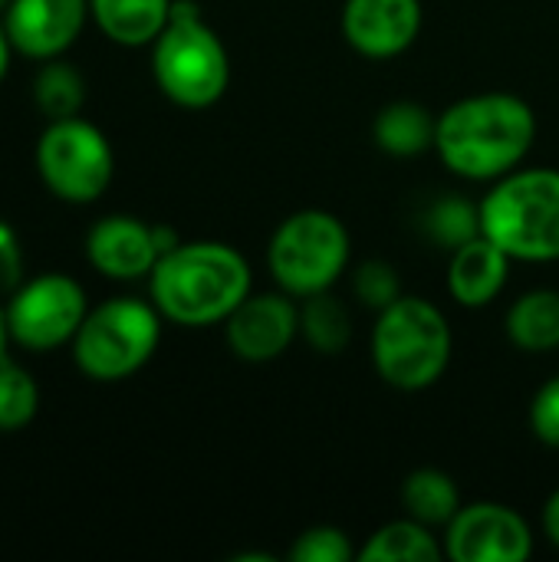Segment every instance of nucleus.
Here are the masks:
<instances>
[{"instance_id":"1","label":"nucleus","mask_w":559,"mask_h":562,"mask_svg":"<svg viewBox=\"0 0 559 562\" xmlns=\"http://www.w3.org/2000/svg\"><path fill=\"white\" fill-rule=\"evenodd\" d=\"M537 142V112L514 92H474L438 115L435 151L468 181H497L524 165Z\"/></svg>"},{"instance_id":"2","label":"nucleus","mask_w":559,"mask_h":562,"mask_svg":"<svg viewBox=\"0 0 559 562\" xmlns=\"http://www.w3.org/2000/svg\"><path fill=\"white\" fill-rule=\"evenodd\" d=\"M254 290L250 263L221 240H181L148 273L155 310L178 326L224 323Z\"/></svg>"},{"instance_id":"3","label":"nucleus","mask_w":559,"mask_h":562,"mask_svg":"<svg viewBox=\"0 0 559 562\" xmlns=\"http://www.w3.org/2000/svg\"><path fill=\"white\" fill-rule=\"evenodd\" d=\"M481 234L511 260L554 263L559 260V171L514 168L497 178L478 204Z\"/></svg>"},{"instance_id":"4","label":"nucleus","mask_w":559,"mask_h":562,"mask_svg":"<svg viewBox=\"0 0 559 562\" xmlns=\"http://www.w3.org/2000/svg\"><path fill=\"white\" fill-rule=\"evenodd\" d=\"M152 76L181 109H211L231 86V59L194 0H175L165 30L152 43Z\"/></svg>"},{"instance_id":"5","label":"nucleus","mask_w":559,"mask_h":562,"mask_svg":"<svg viewBox=\"0 0 559 562\" xmlns=\"http://www.w3.org/2000/svg\"><path fill=\"white\" fill-rule=\"evenodd\" d=\"M451 349V326L425 296L402 293L372 326V366L379 379L399 392L432 389L448 372Z\"/></svg>"},{"instance_id":"6","label":"nucleus","mask_w":559,"mask_h":562,"mask_svg":"<svg viewBox=\"0 0 559 562\" xmlns=\"http://www.w3.org/2000/svg\"><path fill=\"white\" fill-rule=\"evenodd\" d=\"M353 257V237L346 224L320 207L283 217L267 244V267L273 283L297 296H316L339 283Z\"/></svg>"},{"instance_id":"7","label":"nucleus","mask_w":559,"mask_h":562,"mask_svg":"<svg viewBox=\"0 0 559 562\" xmlns=\"http://www.w3.org/2000/svg\"><path fill=\"white\" fill-rule=\"evenodd\" d=\"M161 313L135 296H112L86 313L72 336V359L92 382H122L148 366L161 339Z\"/></svg>"},{"instance_id":"8","label":"nucleus","mask_w":559,"mask_h":562,"mask_svg":"<svg viewBox=\"0 0 559 562\" xmlns=\"http://www.w3.org/2000/svg\"><path fill=\"white\" fill-rule=\"evenodd\" d=\"M36 171L59 201L92 204L112 184L115 155L92 122L79 115L56 119L36 138Z\"/></svg>"},{"instance_id":"9","label":"nucleus","mask_w":559,"mask_h":562,"mask_svg":"<svg viewBox=\"0 0 559 562\" xmlns=\"http://www.w3.org/2000/svg\"><path fill=\"white\" fill-rule=\"evenodd\" d=\"M10 342L30 352H53L69 346L79 333L89 303L86 290L66 273H40L23 280L3 303Z\"/></svg>"},{"instance_id":"10","label":"nucleus","mask_w":559,"mask_h":562,"mask_svg":"<svg viewBox=\"0 0 559 562\" xmlns=\"http://www.w3.org/2000/svg\"><path fill=\"white\" fill-rule=\"evenodd\" d=\"M445 557L455 562H524L534 553V530L521 510L478 501L461 504V510L445 527Z\"/></svg>"},{"instance_id":"11","label":"nucleus","mask_w":559,"mask_h":562,"mask_svg":"<svg viewBox=\"0 0 559 562\" xmlns=\"http://www.w3.org/2000/svg\"><path fill=\"white\" fill-rule=\"evenodd\" d=\"M297 336H300V303L280 286L273 293L250 290V296L224 319L227 349L241 362H254V366L280 359Z\"/></svg>"},{"instance_id":"12","label":"nucleus","mask_w":559,"mask_h":562,"mask_svg":"<svg viewBox=\"0 0 559 562\" xmlns=\"http://www.w3.org/2000/svg\"><path fill=\"white\" fill-rule=\"evenodd\" d=\"M89 0H13L0 23L10 36L13 53L26 59H56L82 33Z\"/></svg>"},{"instance_id":"13","label":"nucleus","mask_w":559,"mask_h":562,"mask_svg":"<svg viewBox=\"0 0 559 562\" xmlns=\"http://www.w3.org/2000/svg\"><path fill=\"white\" fill-rule=\"evenodd\" d=\"M422 0H346L343 36L366 59H395L422 33Z\"/></svg>"},{"instance_id":"14","label":"nucleus","mask_w":559,"mask_h":562,"mask_svg":"<svg viewBox=\"0 0 559 562\" xmlns=\"http://www.w3.org/2000/svg\"><path fill=\"white\" fill-rule=\"evenodd\" d=\"M158 257L155 224L132 214H105L86 234V260L109 280H142L155 270Z\"/></svg>"},{"instance_id":"15","label":"nucleus","mask_w":559,"mask_h":562,"mask_svg":"<svg viewBox=\"0 0 559 562\" xmlns=\"http://www.w3.org/2000/svg\"><path fill=\"white\" fill-rule=\"evenodd\" d=\"M511 263L514 260L494 240H488L484 234L461 244L458 250H451V260H448V293H451V300L458 306H465V310L491 306L501 296V290L507 286Z\"/></svg>"},{"instance_id":"16","label":"nucleus","mask_w":559,"mask_h":562,"mask_svg":"<svg viewBox=\"0 0 559 562\" xmlns=\"http://www.w3.org/2000/svg\"><path fill=\"white\" fill-rule=\"evenodd\" d=\"M175 0H89V16L119 46H152Z\"/></svg>"},{"instance_id":"17","label":"nucleus","mask_w":559,"mask_h":562,"mask_svg":"<svg viewBox=\"0 0 559 562\" xmlns=\"http://www.w3.org/2000/svg\"><path fill=\"white\" fill-rule=\"evenodd\" d=\"M438 115H432L422 102L399 99L379 109L372 119V142L392 158H415L435 148Z\"/></svg>"},{"instance_id":"18","label":"nucleus","mask_w":559,"mask_h":562,"mask_svg":"<svg viewBox=\"0 0 559 562\" xmlns=\"http://www.w3.org/2000/svg\"><path fill=\"white\" fill-rule=\"evenodd\" d=\"M507 339L524 352H554L559 349V290H527L521 293L504 316Z\"/></svg>"},{"instance_id":"19","label":"nucleus","mask_w":559,"mask_h":562,"mask_svg":"<svg viewBox=\"0 0 559 562\" xmlns=\"http://www.w3.org/2000/svg\"><path fill=\"white\" fill-rule=\"evenodd\" d=\"M445 560V543L435 537L432 527L402 517L389 520L379 527L362 547L356 562H441Z\"/></svg>"},{"instance_id":"20","label":"nucleus","mask_w":559,"mask_h":562,"mask_svg":"<svg viewBox=\"0 0 559 562\" xmlns=\"http://www.w3.org/2000/svg\"><path fill=\"white\" fill-rule=\"evenodd\" d=\"M402 507L405 517L432 527V530H445L451 524V517L461 510V494L451 474L438 471V468H418L402 481Z\"/></svg>"},{"instance_id":"21","label":"nucleus","mask_w":559,"mask_h":562,"mask_svg":"<svg viewBox=\"0 0 559 562\" xmlns=\"http://www.w3.org/2000/svg\"><path fill=\"white\" fill-rule=\"evenodd\" d=\"M86 102V79L66 59H46L33 76V105L46 115V122L79 115Z\"/></svg>"},{"instance_id":"22","label":"nucleus","mask_w":559,"mask_h":562,"mask_svg":"<svg viewBox=\"0 0 559 562\" xmlns=\"http://www.w3.org/2000/svg\"><path fill=\"white\" fill-rule=\"evenodd\" d=\"M300 336L320 356H339L349 346L353 316L339 303V296H333V290L303 300V306H300Z\"/></svg>"},{"instance_id":"23","label":"nucleus","mask_w":559,"mask_h":562,"mask_svg":"<svg viewBox=\"0 0 559 562\" xmlns=\"http://www.w3.org/2000/svg\"><path fill=\"white\" fill-rule=\"evenodd\" d=\"M425 234L438 247L458 250L461 244H468V240H474L481 234V211L468 198L445 194V198L428 204V211H425Z\"/></svg>"},{"instance_id":"24","label":"nucleus","mask_w":559,"mask_h":562,"mask_svg":"<svg viewBox=\"0 0 559 562\" xmlns=\"http://www.w3.org/2000/svg\"><path fill=\"white\" fill-rule=\"evenodd\" d=\"M40 389L23 366L0 359V431H20L36 418Z\"/></svg>"},{"instance_id":"25","label":"nucleus","mask_w":559,"mask_h":562,"mask_svg":"<svg viewBox=\"0 0 559 562\" xmlns=\"http://www.w3.org/2000/svg\"><path fill=\"white\" fill-rule=\"evenodd\" d=\"M287 560L290 562H353V560H359V550L353 547V540H349V533H346V530L329 527V524H320V527L303 530V533L290 543Z\"/></svg>"},{"instance_id":"26","label":"nucleus","mask_w":559,"mask_h":562,"mask_svg":"<svg viewBox=\"0 0 559 562\" xmlns=\"http://www.w3.org/2000/svg\"><path fill=\"white\" fill-rule=\"evenodd\" d=\"M353 293L362 306L382 313L402 296V277L389 260H366L353 277Z\"/></svg>"},{"instance_id":"27","label":"nucleus","mask_w":559,"mask_h":562,"mask_svg":"<svg viewBox=\"0 0 559 562\" xmlns=\"http://www.w3.org/2000/svg\"><path fill=\"white\" fill-rule=\"evenodd\" d=\"M527 418H530V431L540 445L559 448V375L537 389Z\"/></svg>"},{"instance_id":"28","label":"nucleus","mask_w":559,"mask_h":562,"mask_svg":"<svg viewBox=\"0 0 559 562\" xmlns=\"http://www.w3.org/2000/svg\"><path fill=\"white\" fill-rule=\"evenodd\" d=\"M23 283V250L16 231L0 217V293H13Z\"/></svg>"},{"instance_id":"29","label":"nucleus","mask_w":559,"mask_h":562,"mask_svg":"<svg viewBox=\"0 0 559 562\" xmlns=\"http://www.w3.org/2000/svg\"><path fill=\"white\" fill-rule=\"evenodd\" d=\"M544 533H547V540L554 543L559 550V487L547 497V504H544Z\"/></svg>"},{"instance_id":"30","label":"nucleus","mask_w":559,"mask_h":562,"mask_svg":"<svg viewBox=\"0 0 559 562\" xmlns=\"http://www.w3.org/2000/svg\"><path fill=\"white\" fill-rule=\"evenodd\" d=\"M10 56H13V46H10V36L0 23V79L7 76V66H10Z\"/></svg>"},{"instance_id":"31","label":"nucleus","mask_w":559,"mask_h":562,"mask_svg":"<svg viewBox=\"0 0 559 562\" xmlns=\"http://www.w3.org/2000/svg\"><path fill=\"white\" fill-rule=\"evenodd\" d=\"M7 346H10V329H7V313L0 306V359H7Z\"/></svg>"},{"instance_id":"32","label":"nucleus","mask_w":559,"mask_h":562,"mask_svg":"<svg viewBox=\"0 0 559 562\" xmlns=\"http://www.w3.org/2000/svg\"><path fill=\"white\" fill-rule=\"evenodd\" d=\"M10 3H13V0H0V16H3V10H7Z\"/></svg>"}]
</instances>
